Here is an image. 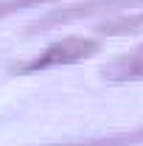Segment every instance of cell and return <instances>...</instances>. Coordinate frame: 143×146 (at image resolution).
Masks as SVG:
<instances>
[{
	"mask_svg": "<svg viewBox=\"0 0 143 146\" xmlns=\"http://www.w3.org/2000/svg\"><path fill=\"white\" fill-rule=\"evenodd\" d=\"M98 54V42L87 36H65L59 42H51L45 51H39L34 59H28L25 65H20V73H39L48 68H62V65H76L81 59Z\"/></svg>",
	"mask_w": 143,
	"mask_h": 146,
	"instance_id": "cell-1",
	"label": "cell"
},
{
	"mask_svg": "<svg viewBox=\"0 0 143 146\" xmlns=\"http://www.w3.org/2000/svg\"><path fill=\"white\" fill-rule=\"evenodd\" d=\"M135 6H143V0H90V3H76V6H68V9H56L39 25H54V23H70L76 17H90V14H98V11H112V9H135Z\"/></svg>",
	"mask_w": 143,
	"mask_h": 146,
	"instance_id": "cell-2",
	"label": "cell"
},
{
	"mask_svg": "<svg viewBox=\"0 0 143 146\" xmlns=\"http://www.w3.org/2000/svg\"><path fill=\"white\" fill-rule=\"evenodd\" d=\"M104 79L107 82H135V79H143V45H138L132 54L121 56L109 68H104Z\"/></svg>",
	"mask_w": 143,
	"mask_h": 146,
	"instance_id": "cell-3",
	"label": "cell"
},
{
	"mask_svg": "<svg viewBox=\"0 0 143 146\" xmlns=\"http://www.w3.org/2000/svg\"><path fill=\"white\" fill-rule=\"evenodd\" d=\"M143 28V14L138 17H124V20H112V23H104V25H98V34H135V31H140Z\"/></svg>",
	"mask_w": 143,
	"mask_h": 146,
	"instance_id": "cell-4",
	"label": "cell"
},
{
	"mask_svg": "<svg viewBox=\"0 0 143 146\" xmlns=\"http://www.w3.org/2000/svg\"><path fill=\"white\" fill-rule=\"evenodd\" d=\"M143 141V129L132 132V135H121V138H104V141H95V143H73V146H126V143H138Z\"/></svg>",
	"mask_w": 143,
	"mask_h": 146,
	"instance_id": "cell-5",
	"label": "cell"
}]
</instances>
